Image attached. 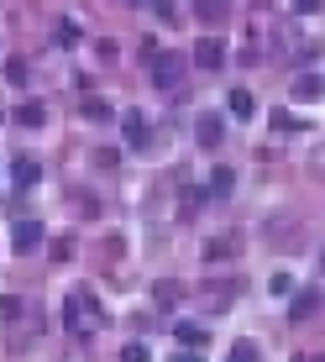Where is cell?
Here are the masks:
<instances>
[{
    "label": "cell",
    "mask_w": 325,
    "mask_h": 362,
    "mask_svg": "<svg viewBox=\"0 0 325 362\" xmlns=\"http://www.w3.org/2000/svg\"><path fill=\"white\" fill-rule=\"evenodd\" d=\"M121 362H147V346H126V352H121Z\"/></svg>",
    "instance_id": "17"
},
{
    "label": "cell",
    "mask_w": 325,
    "mask_h": 362,
    "mask_svg": "<svg viewBox=\"0 0 325 362\" xmlns=\"http://www.w3.org/2000/svg\"><path fill=\"white\" fill-rule=\"evenodd\" d=\"M42 226H37V221H16V231H11V242H16V252H37V247H42Z\"/></svg>",
    "instance_id": "1"
},
{
    "label": "cell",
    "mask_w": 325,
    "mask_h": 362,
    "mask_svg": "<svg viewBox=\"0 0 325 362\" xmlns=\"http://www.w3.org/2000/svg\"><path fill=\"white\" fill-rule=\"evenodd\" d=\"M273 294H278V299L294 294V279H289V273H273Z\"/></svg>",
    "instance_id": "14"
},
{
    "label": "cell",
    "mask_w": 325,
    "mask_h": 362,
    "mask_svg": "<svg viewBox=\"0 0 325 362\" xmlns=\"http://www.w3.org/2000/svg\"><path fill=\"white\" fill-rule=\"evenodd\" d=\"M199 64H205V69L220 64V42H215V37H205V42H199Z\"/></svg>",
    "instance_id": "10"
},
{
    "label": "cell",
    "mask_w": 325,
    "mask_h": 362,
    "mask_svg": "<svg viewBox=\"0 0 325 362\" xmlns=\"http://www.w3.org/2000/svg\"><path fill=\"white\" fill-rule=\"evenodd\" d=\"M325 84L315 79V74H299V84H294V100H320Z\"/></svg>",
    "instance_id": "7"
},
{
    "label": "cell",
    "mask_w": 325,
    "mask_h": 362,
    "mask_svg": "<svg viewBox=\"0 0 325 362\" xmlns=\"http://www.w3.org/2000/svg\"><path fill=\"white\" fill-rule=\"evenodd\" d=\"M126 142H131V147H147V127H142V116H126Z\"/></svg>",
    "instance_id": "11"
},
{
    "label": "cell",
    "mask_w": 325,
    "mask_h": 362,
    "mask_svg": "<svg viewBox=\"0 0 325 362\" xmlns=\"http://www.w3.org/2000/svg\"><path fill=\"white\" fill-rule=\"evenodd\" d=\"M179 74H184V58L179 53H158L153 58V79L158 84H179Z\"/></svg>",
    "instance_id": "2"
},
{
    "label": "cell",
    "mask_w": 325,
    "mask_h": 362,
    "mask_svg": "<svg viewBox=\"0 0 325 362\" xmlns=\"http://www.w3.org/2000/svg\"><path fill=\"white\" fill-rule=\"evenodd\" d=\"M199 142H205V147L220 142V116H199Z\"/></svg>",
    "instance_id": "8"
},
{
    "label": "cell",
    "mask_w": 325,
    "mask_h": 362,
    "mask_svg": "<svg viewBox=\"0 0 325 362\" xmlns=\"http://www.w3.org/2000/svg\"><path fill=\"white\" fill-rule=\"evenodd\" d=\"M231 362H262L257 341H236V346H231Z\"/></svg>",
    "instance_id": "12"
},
{
    "label": "cell",
    "mask_w": 325,
    "mask_h": 362,
    "mask_svg": "<svg viewBox=\"0 0 325 362\" xmlns=\"http://www.w3.org/2000/svg\"><path fill=\"white\" fill-rule=\"evenodd\" d=\"M168 362H205V352H189V346H184V352H173Z\"/></svg>",
    "instance_id": "18"
},
{
    "label": "cell",
    "mask_w": 325,
    "mask_h": 362,
    "mask_svg": "<svg viewBox=\"0 0 325 362\" xmlns=\"http://www.w3.org/2000/svg\"><path fill=\"white\" fill-rule=\"evenodd\" d=\"M16 121H21V127H42V105H37V100H32V105H21Z\"/></svg>",
    "instance_id": "13"
},
{
    "label": "cell",
    "mask_w": 325,
    "mask_h": 362,
    "mask_svg": "<svg viewBox=\"0 0 325 362\" xmlns=\"http://www.w3.org/2000/svg\"><path fill=\"white\" fill-rule=\"evenodd\" d=\"M226 105H231V116H242V121H247V116L257 110V100L247 95V90H231V95H226Z\"/></svg>",
    "instance_id": "5"
},
{
    "label": "cell",
    "mask_w": 325,
    "mask_h": 362,
    "mask_svg": "<svg viewBox=\"0 0 325 362\" xmlns=\"http://www.w3.org/2000/svg\"><path fill=\"white\" fill-rule=\"evenodd\" d=\"M236 189V173L231 168H215V173H210V194H215V199H226Z\"/></svg>",
    "instance_id": "4"
},
{
    "label": "cell",
    "mask_w": 325,
    "mask_h": 362,
    "mask_svg": "<svg viewBox=\"0 0 325 362\" xmlns=\"http://www.w3.org/2000/svg\"><path fill=\"white\" fill-rule=\"evenodd\" d=\"M11 173H16V189H27V184L42 179V168H37L32 158H16V168H11Z\"/></svg>",
    "instance_id": "6"
},
{
    "label": "cell",
    "mask_w": 325,
    "mask_h": 362,
    "mask_svg": "<svg viewBox=\"0 0 325 362\" xmlns=\"http://www.w3.org/2000/svg\"><path fill=\"white\" fill-rule=\"evenodd\" d=\"M289 6L299 11V16H315V11H320V0H289Z\"/></svg>",
    "instance_id": "16"
},
{
    "label": "cell",
    "mask_w": 325,
    "mask_h": 362,
    "mask_svg": "<svg viewBox=\"0 0 325 362\" xmlns=\"http://www.w3.org/2000/svg\"><path fill=\"white\" fill-rule=\"evenodd\" d=\"M273 127H278V132H299V121L289 116V110H278V116H273Z\"/></svg>",
    "instance_id": "15"
},
{
    "label": "cell",
    "mask_w": 325,
    "mask_h": 362,
    "mask_svg": "<svg viewBox=\"0 0 325 362\" xmlns=\"http://www.w3.org/2000/svg\"><path fill=\"white\" fill-rule=\"evenodd\" d=\"M315 310H320V289H305V294H294V310H289V315H294V320H309Z\"/></svg>",
    "instance_id": "3"
},
{
    "label": "cell",
    "mask_w": 325,
    "mask_h": 362,
    "mask_svg": "<svg viewBox=\"0 0 325 362\" xmlns=\"http://www.w3.org/2000/svg\"><path fill=\"white\" fill-rule=\"evenodd\" d=\"M179 341H184V346L194 352V346H205V331H199L194 320H184V326H179Z\"/></svg>",
    "instance_id": "9"
}]
</instances>
